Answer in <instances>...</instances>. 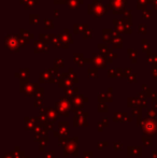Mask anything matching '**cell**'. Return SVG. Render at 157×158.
<instances>
[{
    "label": "cell",
    "instance_id": "obj_1",
    "mask_svg": "<svg viewBox=\"0 0 157 158\" xmlns=\"http://www.w3.org/2000/svg\"><path fill=\"white\" fill-rule=\"evenodd\" d=\"M108 6H104L101 0H93L92 4L87 6V11L95 18H100L108 12Z\"/></svg>",
    "mask_w": 157,
    "mask_h": 158
},
{
    "label": "cell",
    "instance_id": "obj_2",
    "mask_svg": "<svg viewBox=\"0 0 157 158\" xmlns=\"http://www.w3.org/2000/svg\"><path fill=\"white\" fill-rule=\"evenodd\" d=\"M4 45H6V48L11 53H16V52L20 51L21 48L23 46L20 39H18V36H15V34H9L6 36V38H4Z\"/></svg>",
    "mask_w": 157,
    "mask_h": 158
},
{
    "label": "cell",
    "instance_id": "obj_3",
    "mask_svg": "<svg viewBox=\"0 0 157 158\" xmlns=\"http://www.w3.org/2000/svg\"><path fill=\"white\" fill-rule=\"evenodd\" d=\"M127 0H110L108 8L111 9L114 14H121L125 10Z\"/></svg>",
    "mask_w": 157,
    "mask_h": 158
},
{
    "label": "cell",
    "instance_id": "obj_4",
    "mask_svg": "<svg viewBox=\"0 0 157 158\" xmlns=\"http://www.w3.org/2000/svg\"><path fill=\"white\" fill-rule=\"evenodd\" d=\"M113 24H114V27H115V30L118 31L120 34H131L132 30H131V27H129L127 26L125 23H124L123 20H116L114 18L113 20Z\"/></svg>",
    "mask_w": 157,
    "mask_h": 158
},
{
    "label": "cell",
    "instance_id": "obj_5",
    "mask_svg": "<svg viewBox=\"0 0 157 158\" xmlns=\"http://www.w3.org/2000/svg\"><path fill=\"white\" fill-rule=\"evenodd\" d=\"M60 36V39H62V48H67L69 46V44H72L73 43V39H72V36L71 34L69 32L67 28L64 29V32L62 34H59Z\"/></svg>",
    "mask_w": 157,
    "mask_h": 158
},
{
    "label": "cell",
    "instance_id": "obj_6",
    "mask_svg": "<svg viewBox=\"0 0 157 158\" xmlns=\"http://www.w3.org/2000/svg\"><path fill=\"white\" fill-rule=\"evenodd\" d=\"M117 34L116 30H113L111 28H104L102 30V40L104 41V43H111L112 39L115 37V34Z\"/></svg>",
    "mask_w": 157,
    "mask_h": 158
},
{
    "label": "cell",
    "instance_id": "obj_7",
    "mask_svg": "<svg viewBox=\"0 0 157 158\" xmlns=\"http://www.w3.org/2000/svg\"><path fill=\"white\" fill-rule=\"evenodd\" d=\"M111 44L115 48H122V46H123V39H122L121 34L118 31L117 34H115V37L112 39V41H111Z\"/></svg>",
    "mask_w": 157,
    "mask_h": 158
},
{
    "label": "cell",
    "instance_id": "obj_8",
    "mask_svg": "<svg viewBox=\"0 0 157 158\" xmlns=\"http://www.w3.org/2000/svg\"><path fill=\"white\" fill-rule=\"evenodd\" d=\"M92 61L95 64V66L97 67H100V68H103L106 67V60L102 56L100 55H95V56L92 58Z\"/></svg>",
    "mask_w": 157,
    "mask_h": 158
},
{
    "label": "cell",
    "instance_id": "obj_9",
    "mask_svg": "<svg viewBox=\"0 0 157 158\" xmlns=\"http://www.w3.org/2000/svg\"><path fill=\"white\" fill-rule=\"evenodd\" d=\"M45 45H46V43L42 42L41 40H34V53L44 52Z\"/></svg>",
    "mask_w": 157,
    "mask_h": 158
},
{
    "label": "cell",
    "instance_id": "obj_10",
    "mask_svg": "<svg viewBox=\"0 0 157 158\" xmlns=\"http://www.w3.org/2000/svg\"><path fill=\"white\" fill-rule=\"evenodd\" d=\"M25 9H32L36 4H39V0H20Z\"/></svg>",
    "mask_w": 157,
    "mask_h": 158
},
{
    "label": "cell",
    "instance_id": "obj_11",
    "mask_svg": "<svg viewBox=\"0 0 157 158\" xmlns=\"http://www.w3.org/2000/svg\"><path fill=\"white\" fill-rule=\"evenodd\" d=\"M87 29H88V25L87 24H76V25L73 26L74 34H83Z\"/></svg>",
    "mask_w": 157,
    "mask_h": 158
},
{
    "label": "cell",
    "instance_id": "obj_12",
    "mask_svg": "<svg viewBox=\"0 0 157 158\" xmlns=\"http://www.w3.org/2000/svg\"><path fill=\"white\" fill-rule=\"evenodd\" d=\"M98 48H99V52H100V54H102L104 57L107 56L108 54L111 52V50L109 48V46H108V44L107 43H99L98 45Z\"/></svg>",
    "mask_w": 157,
    "mask_h": 158
},
{
    "label": "cell",
    "instance_id": "obj_13",
    "mask_svg": "<svg viewBox=\"0 0 157 158\" xmlns=\"http://www.w3.org/2000/svg\"><path fill=\"white\" fill-rule=\"evenodd\" d=\"M83 0H67V6L69 9H78L80 4H83Z\"/></svg>",
    "mask_w": 157,
    "mask_h": 158
},
{
    "label": "cell",
    "instance_id": "obj_14",
    "mask_svg": "<svg viewBox=\"0 0 157 158\" xmlns=\"http://www.w3.org/2000/svg\"><path fill=\"white\" fill-rule=\"evenodd\" d=\"M51 43L53 45L54 48H59L62 46V39H60V36L59 34H52V39H51Z\"/></svg>",
    "mask_w": 157,
    "mask_h": 158
},
{
    "label": "cell",
    "instance_id": "obj_15",
    "mask_svg": "<svg viewBox=\"0 0 157 158\" xmlns=\"http://www.w3.org/2000/svg\"><path fill=\"white\" fill-rule=\"evenodd\" d=\"M20 34L22 36V37L26 38L27 40H32V39H34V36L32 34H31V32L28 30V29L21 28V29H20Z\"/></svg>",
    "mask_w": 157,
    "mask_h": 158
},
{
    "label": "cell",
    "instance_id": "obj_16",
    "mask_svg": "<svg viewBox=\"0 0 157 158\" xmlns=\"http://www.w3.org/2000/svg\"><path fill=\"white\" fill-rule=\"evenodd\" d=\"M141 45H142V51L144 52V53L151 54V45H150L147 40L146 39L141 40Z\"/></svg>",
    "mask_w": 157,
    "mask_h": 158
},
{
    "label": "cell",
    "instance_id": "obj_17",
    "mask_svg": "<svg viewBox=\"0 0 157 158\" xmlns=\"http://www.w3.org/2000/svg\"><path fill=\"white\" fill-rule=\"evenodd\" d=\"M149 4V0H137V8L139 10H144L146 9V6Z\"/></svg>",
    "mask_w": 157,
    "mask_h": 158
},
{
    "label": "cell",
    "instance_id": "obj_18",
    "mask_svg": "<svg viewBox=\"0 0 157 158\" xmlns=\"http://www.w3.org/2000/svg\"><path fill=\"white\" fill-rule=\"evenodd\" d=\"M39 38H40V40H41L42 42H44V43H46V44H48V43L51 42V39H52V34H39Z\"/></svg>",
    "mask_w": 157,
    "mask_h": 158
},
{
    "label": "cell",
    "instance_id": "obj_19",
    "mask_svg": "<svg viewBox=\"0 0 157 158\" xmlns=\"http://www.w3.org/2000/svg\"><path fill=\"white\" fill-rule=\"evenodd\" d=\"M152 14H153V11H152L151 9H144L142 11V18L150 20V18H152Z\"/></svg>",
    "mask_w": 157,
    "mask_h": 158
},
{
    "label": "cell",
    "instance_id": "obj_20",
    "mask_svg": "<svg viewBox=\"0 0 157 158\" xmlns=\"http://www.w3.org/2000/svg\"><path fill=\"white\" fill-rule=\"evenodd\" d=\"M127 54H128V56H129V58H131L132 59V61L134 62H136L137 61V52H136V50H134V48H128L127 50Z\"/></svg>",
    "mask_w": 157,
    "mask_h": 158
},
{
    "label": "cell",
    "instance_id": "obj_21",
    "mask_svg": "<svg viewBox=\"0 0 157 158\" xmlns=\"http://www.w3.org/2000/svg\"><path fill=\"white\" fill-rule=\"evenodd\" d=\"M73 57H74V61H76V64H78V65H82V64H83V61H84L83 54H81V53H76Z\"/></svg>",
    "mask_w": 157,
    "mask_h": 158
},
{
    "label": "cell",
    "instance_id": "obj_22",
    "mask_svg": "<svg viewBox=\"0 0 157 158\" xmlns=\"http://www.w3.org/2000/svg\"><path fill=\"white\" fill-rule=\"evenodd\" d=\"M39 20H40V16H39V14H30L29 15V23L30 24H38L39 23Z\"/></svg>",
    "mask_w": 157,
    "mask_h": 158
},
{
    "label": "cell",
    "instance_id": "obj_23",
    "mask_svg": "<svg viewBox=\"0 0 157 158\" xmlns=\"http://www.w3.org/2000/svg\"><path fill=\"white\" fill-rule=\"evenodd\" d=\"M43 24H44V27L46 29L54 28V22H53V20H50V18H45V20H43Z\"/></svg>",
    "mask_w": 157,
    "mask_h": 158
},
{
    "label": "cell",
    "instance_id": "obj_24",
    "mask_svg": "<svg viewBox=\"0 0 157 158\" xmlns=\"http://www.w3.org/2000/svg\"><path fill=\"white\" fill-rule=\"evenodd\" d=\"M138 31L142 34H146V31H147V26H146V24H139V26H138Z\"/></svg>",
    "mask_w": 157,
    "mask_h": 158
},
{
    "label": "cell",
    "instance_id": "obj_25",
    "mask_svg": "<svg viewBox=\"0 0 157 158\" xmlns=\"http://www.w3.org/2000/svg\"><path fill=\"white\" fill-rule=\"evenodd\" d=\"M147 61L150 62H157V54H147Z\"/></svg>",
    "mask_w": 157,
    "mask_h": 158
},
{
    "label": "cell",
    "instance_id": "obj_26",
    "mask_svg": "<svg viewBox=\"0 0 157 158\" xmlns=\"http://www.w3.org/2000/svg\"><path fill=\"white\" fill-rule=\"evenodd\" d=\"M83 37H84V39H88V38L93 37V29L88 28L87 30H85L83 32Z\"/></svg>",
    "mask_w": 157,
    "mask_h": 158
},
{
    "label": "cell",
    "instance_id": "obj_27",
    "mask_svg": "<svg viewBox=\"0 0 157 158\" xmlns=\"http://www.w3.org/2000/svg\"><path fill=\"white\" fill-rule=\"evenodd\" d=\"M116 57H117V54L113 53V52L111 51L109 54H108L107 56H106V58H107V61L111 62V61H112V58H116Z\"/></svg>",
    "mask_w": 157,
    "mask_h": 158
},
{
    "label": "cell",
    "instance_id": "obj_28",
    "mask_svg": "<svg viewBox=\"0 0 157 158\" xmlns=\"http://www.w3.org/2000/svg\"><path fill=\"white\" fill-rule=\"evenodd\" d=\"M54 66H55V67H57V68H62L64 67V60L62 59H55V61H54Z\"/></svg>",
    "mask_w": 157,
    "mask_h": 158
},
{
    "label": "cell",
    "instance_id": "obj_29",
    "mask_svg": "<svg viewBox=\"0 0 157 158\" xmlns=\"http://www.w3.org/2000/svg\"><path fill=\"white\" fill-rule=\"evenodd\" d=\"M55 4H65L67 3V0H53Z\"/></svg>",
    "mask_w": 157,
    "mask_h": 158
},
{
    "label": "cell",
    "instance_id": "obj_30",
    "mask_svg": "<svg viewBox=\"0 0 157 158\" xmlns=\"http://www.w3.org/2000/svg\"><path fill=\"white\" fill-rule=\"evenodd\" d=\"M54 17H55V18H58L59 17V10L58 9H54Z\"/></svg>",
    "mask_w": 157,
    "mask_h": 158
},
{
    "label": "cell",
    "instance_id": "obj_31",
    "mask_svg": "<svg viewBox=\"0 0 157 158\" xmlns=\"http://www.w3.org/2000/svg\"><path fill=\"white\" fill-rule=\"evenodd\" d=\"M90 74H96V73H97V70H94V69H90Z\"/></svg>",
    "mask_w": 157,
    "mask_h": 158
}]
</instances>
